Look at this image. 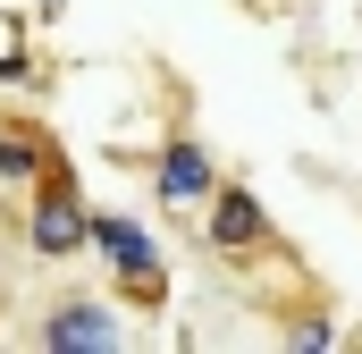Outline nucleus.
Masks as SVG:
<instances>
[{"mask_svg":"<svg viewBox=\"0 0 362 354\" xmlns=\"http://www.w3.org/2000/svg\"><path fill=\"white\" fill-rule=\"evenodd\" d=\"M202 245H211V253H262V245H270V211H262V194L236 185V177H219V194L202 202Z\"/></svg>","mask_w":362,"mask_h":354,"instance_id":"obj_4","label":"nucleus"},{"mask_svg":"<svg viewBox=\"0 0 362 354\" xmlns=\"http://www.w3.org/2000/svg\"><path fill=\"white\" fill-rule=\"evenodd\" d=\"M93 253H101L110 270H152V262H160L152 228H144V219H127V211H93Z\"/></svg>","mask_w":362,"mask_h":354,"instance_id":"obj_5","label":"nucleus"},{"mask_svg":"<svg viewBox=\"0 0 362 354\" xmlns=\"http://www.w3.org/2000/svg\"><path fill=\"white\" fill-rule=\"evenodd\" d=\"M34 346H42V354H118V346H127V321H118L110 304H93V295H68V304L42 312Z\"/></svg>","mask_w":362,"mask_h":354,"instance_id":"obj_3","label":"nucleus"},{"mask_svg":"<svg viewBox=\"0 0 362 354\" xmlns=\"http://www.w3.org/2000/svg\"><path fill=\"white\" fill-rule=\"evenodd\" d=\"M278 346L286 354H329V346H346V329H337L329 312H295V321L278 329Z\"/></svg>","mask_w":362,"mask_h":354,"instance_id":"obj_7","label":"nucleus"},{"mask_svg":"<svg viewBox=\"0 0 362 354\" xmlns=\"http://www.w3.org/2000/svg\"><path fill=\"white\" fill-rule=\"evenodd\" d=\"M51 169V135L34 118H0V185H34Z\"/></svg>","mask_w":362,"mask_h":354,"instance_id":"obj_6","label":"nucleus"},{"mask_svg":"<svg viewBox=\"0 0 362 354\" xmlns=\"http://www.w3.org/2000/svg\"><path fill=\"white\" fill-rule=\"evenodd\" d=\"M25 245L34 262H76L93 245V202L76 194V169L51 152V169L34 177V211H25Z\"/></svg>","mask_w":362,"mask_h":354,"instance_id":"obj_1","label":"nucleus"},{"mask_svg":"<svg viewBox=\"0 0 362 354\" xmlns=\"http://www.w3.org/2000/svg\"><path fill=\"white\" fill-rule=\"evenodd\" d=\"M0 85H34V51H25L17 17H0Z\"/></svg>","mask_w":362,"mask_h":354,"instance_id":"obj_8","label":"nucleus"},{"mask_svg":"<svg viewBox=\"0 0 362 354\" xmlns=\"http://www.w3.org/2000/svg\"><path fill=\"white\" fill-rule=\"evenodd\" d=\"M0 304H8V287H0Z\"/></svg>","mask_w":362,"mask_h":354,"instance_id":"obj_11","label":"nucleus"},{"mask_svg":"<svg viewBox=\"0 0 362 354\" xmlns=\"http://www.w3.org/2000/svg\"><path fill=\"white\" fill-rule=\"evenodd\" d=\"M34 8H68V0H34Z\"/></svg>","mask_w":362,"mask_h":354,"instance_id":"obj_10","label":"nucleus"},{"mask_svg":"<svg viewBox=\"0 0 362 354\" xmlns=\"http://www.w3.org/2000/svg\"><path fill=\"white\" fill-rule=\"evenodd\" d=\"M118 287H127V304L160 312V304H169V262H152V270H118Z\"/></svg>","mask_w":362,"mask_h":354,"instance_id":"obj_9","label":"nucleus"},{"mask_svg":"<svg viewBox=\"0 0 362 354\" xmlns=\"http://www.w3.org/2000/svg\"><path fill=\"white\" fill-rule=\"evenodd\" d=\"M211 194H219V161L194 135H160V152H152V202L177 211V219H194Z\"/></svg>","mask_w":362,"mask_h":354,"instance_id":"obj_2","label":"nucleus"}]
</instances>
